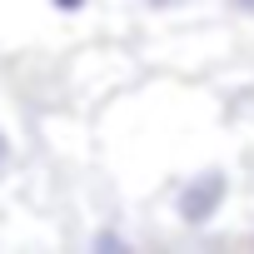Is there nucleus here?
I'll use <instances>...</instances> for the list:
<instances>
[{
    "label": "nucleus",
    "instance_id": "obj_1",
    "mask_svg": "<svg viewBox=\"0 0 254 254\" xmlns=\"http://www.w3.org/2000/svg\"><path fill=\"white\" fill-rule=\"evenodd\" d=\"M224 199H229V175H224V170H199V175H190V180L180 185V194H175V219H180L185 229H204V224L224 209Z\"/></svg>",
    "mask_w": 254,
    "mask_h": 254
},
{
    "label": "nucleus",
    "instance_id": "obj_2",
    "mask_svg": "<svg viewBox=\"0 0 254 254\" xmlns=\"http://www.w3.org/2000/svg\"><path fill=\"white\" fill-rule=\"evenodd\" d=\"M90 249H95V254H125V249H130V239H125L120 229H100Z\"/></svg>",
    "mask_w": 254,
    "mask_h": 254
},
{
    "label": "nucleus",
    "instance_id": "obj_3",
    "mask_svg": "<svg viewBox=\"0 0 254 254\" xmlns=\"http://www.w3.org/2000/svg\"><path fill=\"white\" fill-rule=\"evenodd\" d=\"M229 5V15H244V20H254V0H224Z\"/></svg>",
    "mask_w": 254,
    "mask_h": 254
},
{
    "label": "nucleus",
    "instance_id": "obj_4",
    "mask_svg": "<svg viewBox=\"0 0 254 254\" xmlns=\"http://www.w3.org/2000/svg\"><path fill=\"white\" fill-rule=\"evenodd\" d=\"M145 10H180V5H190V0H140Z\"/></svg>",
    "mask_w": 254,
    "mask_h": 254
},
{
    "label": "nucleus",
    "instance_id": "obj_5",
    "mask_svg": "<svg viewBox=\"0 0 254 254\" xmlns=\"http://www.w3.org/2000/svg\"><path fill=\"white\" fill-rule=\"evenodd\" d=\"M50 5H55L60 15H75V10H85V0H50Z\"/></svg>",
    "mask_w": 254,
    "mask_h": 254
},
{
    "label": "nucleus",
    "instance_id": "obj_6",
    "mask_svg": "<svg viewBox=\"0 0 254 254\" xmlns=\"http://www.w3.org/2000/svg\"><path fill=\"white\" fill-rule=\"evenodd\" d=\"M10 165V135H5V125H0V170Z\"/></svg>",
    "mask_w": 254,
    "mask_h": 254
}]
</instances>
